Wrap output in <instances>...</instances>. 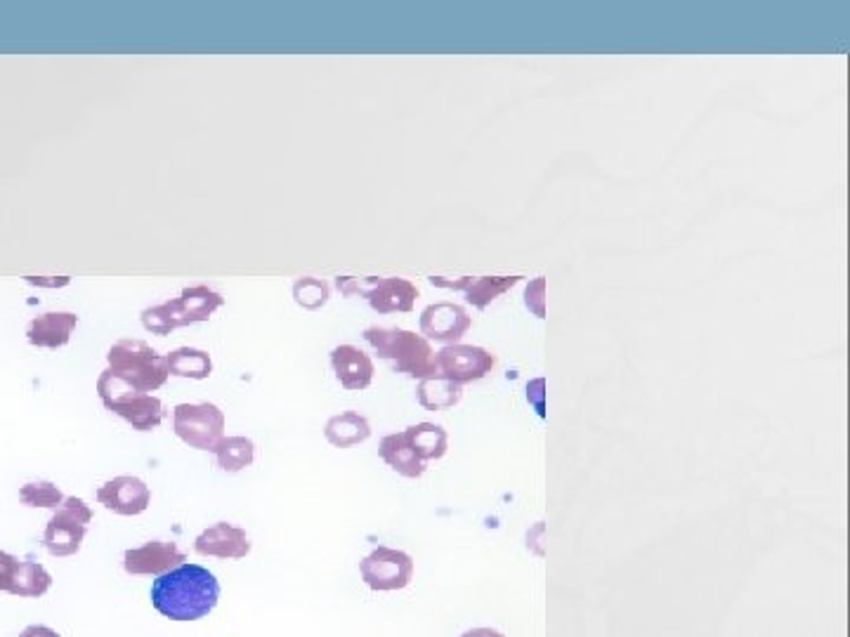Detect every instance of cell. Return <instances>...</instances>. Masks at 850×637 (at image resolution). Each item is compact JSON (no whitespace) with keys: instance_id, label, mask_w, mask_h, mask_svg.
I'll return each mask as SVG.
<instances>
[{"instance_id":"33","label":"cell","mask_w":850,"mask_h":637,"mask_svg":"<svg viewBox=\"0 0 850 637\" xmlns=\"http://www.w3.org/2000/svg\"><path fill=\"white\" fill-rule=\"evenodd\" d=\"M17 637H62L60 633H57L55 628L50 626H43V624H33V626H27L22 633H19Z\"/></svg>"},{"instance_id":"31","label":"cell","mask_w":850,"mask_h":637,"mask_svg":"<svg viewBox=\"0 0 850 637\" xmlns=\"http://www.w3.org/2000/svg\"><path fill=\"white\" fill-rule=\"evenodd\" d=\"M24 281L33 288H65L71 283V277H24Z\"/></svg>"},{"instance_id":"13","label":"cell","mask_w":850,"mask_h":637,"mask_svg":"<svg viewBox=\"0 0 850 637\" xmlns=\"http://www.w3.org/2000/svg\"><path fill=\"white\" fill-rule=\"evenodd\" d=\"M364 298L378 315L412 312L418 298V288L402 277H374V283Z\"/></svg>"},{"instance_id":"24","label":"cell","mask_w":850,"mask_h":637,"mask_svg":"<svg viewBox=\"0 0 850 637\" xmlns=\"http://www.w3.org/2000/svg\"><path fill=\"white\" fill-rule=\"evenodd\" d=\"M212 456H216V462L223 472H241L254 466L256 444L254 439L241 437V435L223 437L218 441V447L212 449Z\"/></svg>"},{"instance_id":"12","label":"cell","mask_w":850,"mask_h":637,"mask_svg":"<svg viewBox=\"0 0 850 637\" xmlns=\"http://www.w3.org/2000/svg\"><path fill=\"white\" fill-rule=\"evenodd\" d=\"M523 279V277H461V279H444V277H428V281L437 288H449V291H461L466 296V302L485 310L498 296Z\"/></svg>"},{"instance_id":"8","label":"cell","mask_w":850,"mask_h":637,"mask_svg":"<svg viewBox=\"0 0 850 637\" xmlns=\"http://www.w3.org/2000/svg\"><path fill=\"white\" fill-rule=\"evenodd\" d=\"M187 563V555L172 540H147L138 548L123 553V569L130 576L159 578Z\"/></svg>"},{"instance_id":"5","label":"cell","mask_w":850,"mask_h":637,"mask_svg":"<svg viewBox=\"0 0 850 637\" xmlns=\"http://www.w3.org/2000/svg\"><path fill=\"white\" fill-rule=\"evenodd\" d=\"M172 430L189 449L212 454L218 441L225 437V414L218 404L210 401L178 404L172 409Z\"/></svg>"},{"instance_id":"14","label":"cell","mask_w":850,"mask_h":637,"mask_svg":"<svg viewBox=\"0 0 850 637\" xmlns=\"http://www.w3.org/2000/svg\"><path fill=\"white\" fill-rule=\"evenodd\" d=\"M79 326V315L76 312H46L38 315L27 326V342L38 350H60V347L69 345L71 334Z\"/></svg>"},{"instance_id":"28","label":"cell","mask_w":850,"mask_h":637,"mask_svg":"<svg viewBox=\"0 0 850 637\" xmlns=\"http://www.w3.org/2000/svg\"><path fill=\"white\" fill-rule=\"evenodd\" d=\"M374 283V277H336V288L345 298H364Z\"/></svg>"},{"instance_id":"17","label":"cell","mask_w":850,"mask_h":637,"mask_svg":"<svg viewBox=\"0 0 850 637\" xmlns=\"http://www.w3.org/2000/svg\"><path fill=\"white\" fill-rule=\"evenodd\" d=\"M119 418H123L132 430L138 432H151L157 430L159 425L166 418V407L164 401L157 395H147V392H135L126 397L123 401L116 404L111 409Z\"/></svg>"},{"instance_id":"6","label":"cell","mask_w":850,"mask_h":637,"mask_svg":"<svg viewBox=\"0 0 850 637\" xmlns=\"http://www.w3.org/2000/svg\"><path fill=\"white\" fill-rule=\"evenodd\" d=\"M364 586L374 593L404 590L414 578V557L404 550L378 546L359 563Z\"/></svg>"},{"instance_id":"9","label":"cell","mask_w":850,"mask_h":637,"mask_svg":"<svg viewBox=\"0 0 850 637\" xmlns=\"http://www.w3.org/2000/svg\"><path fill=\"white\" fill-rule=\"evenodd\" d=\"M95 498H98L102 508H107L113 515L138 517L149 508L151 491L140 477L121 475L105 481V485L95 491Z\"/></svg>"},{"instance_id":"4","label":"cell","mask_w":850,"mask_h":637,"mask_svg":"<svg viewBox=\"0 0 850 637\" xmlns=\"http://www.w3.org/2000/svg\"><path fill=\"white\" fill-rule=\"evenodd\" d=\"M92 508L79 496H67L52 512L43 531V548L50 557H73L83 548Z\"/></svg>"},{"instance_id":"29","label":"cell","mask_w":850,"mask_h":637,"mask_svg":"<svg viewBox=\"0 0 850 637\" xmlns=\"http://www.w3.org/2000/svg\"><path fill=\"white\" fill-rule=\"evenodd\" d=\"M544 288H546V279H544V277H536V279L525 288V305L530 307V310H532L538 319H544V317H546V310H544Z\"/></svg>"},{"instance_id":"7","label":"cell","mask_w":850,"mask_h":637,"mask_svg":"<svg viewBox=\"0 0 850 637\" xmlns=\"http://www.w3.org/2000/svg\"><path fill=\"white\" fill-rule=\"evenodd\" d=\"M435 366L437 376L449 378L456 385L477 382L492 374L496 366V357L485 350V347L475 345H444L439 352H435Z\"/></svg>"},{"instance_id":"22","label":"cell","mask_w":850,"mask_h":637,"mask_svg":"<svg viewBox=\"0 0 850 637\" xmlns=\"http://www.w3.org/2000/svg\"><path fill=\"white\" fill-rule=\"evenodd\" d=\"M416 397H418V404H421L423 409L444 411V409L456 407V404L463 397V390H461V385H456L449 378L431 376V378H425V380H418Z\"/></svg>"},{"instance_id":"2","label":"cell","mask_w":850,"mask_h":637,"mask_svg":"<svg viewBox=\"0 0 850 637\" xmlns=\"http://www.w3.org/2000/svg\"><path fill=\"white\" fill-rule=\"evenodd\" d=\"M364 340L374 347L380 359L393 364L395 374H404L414 380H425L437 376L435 352L431 342L404 328H380L372 326L364 331Z\"/></svg>"},{"instance_id":"20","label":"cell","mask_w":850,"mask_h":637,"mask_svg":"<svg viewBox=\"0 0 850 637\" xmlns=\"http://www.w3.org/2000/svg\"><path fill=\"white\" fill-rule=\"evenodd\" d=\"M52 588V574L33 559H19V567L10 584L8 595L19 597V600H36V597L48 595Z\"/></svg>"},{"instance_id":"21","label":"cell","mask_w":850,"mask_h":637,"mask_svg":"<svg viewBox=\"0 0 850 637\" xmlns=\"http://www.w3.org/2000/svg\"><path fill=\"white\" fill-rule=\"evenodd\" d=\"M404 437H407V441L412 444V449L418 454V458L423 462L439 460L449 449L447 430H444L442 425H435V422L412 425V428L404 430Z\"/></svg>"},{"instance_id":"32","label":"cell","mask_w":850,"mask_h":637,"mask_svg":"<svg viewBox=\"0 0 850 637\" xmlns=\"http://www.w3.org/2000/svg\"><path fill=\"white\" fill-rule=\"evenodd\" d=\"M541 390H544V378H536L534 382L527 385V397L536 404L538 416H544V401H541V397H544V392H541Z\"/></svg>"},{"instance_id":"18","label":"cell","mask_w":850,"mask_h":637,"mask_svg":"<svg viewBox=\"0 0 850 637\" xmlns=\"http://www.w3.org/2000/svg\"><path fill=\"white\" fill-rule=\"evenodd\" d=\"M378 456L388 462V468H393L397 475L407 477V479H418L425 472V466L418 458V454L412 449V444L404 437V432L395 435H385L378 444Z\"/></svg>"},{"instance_id":"19","label":"cell","mask_w":850,"mask_h":637,"mask_svg":"<svg viewBox=\"0 0 850 637\" xmlns=\"http://www.w3.org/2000/svg\"><path fill=\"white\" fill-rule=\"evenodd\" d=\"M324 437L328 439V444H334L336 449H350L372 437V422L357 411H345L326 420Z\"/></svg>"},{"instance_id":"3","label":"cell","mask_w":850,"mask_h":637,"mask_svg":"<svg viewBox=\"0 0 850 637\" xmlns=\"http://www.w3.org/2000/svg\"><path fill=\"white\" fill-rule=\"evenodd\" d=\"M107 369L140 392H157L168 382V364L145 340H116L107 352Z\"/></svg>"},{"instance_id":"27","label":"cell","mask_w":850,"mask_h":637,"mask_svg":"<svg viewBox=\"0 0 850 637\" xmlns=\"http://www.w3.org/2000/svg\"><path fill=\"white\" fill-rule=\"evenodd\" d=\"M140 319H142V326L154 336H170L172 331H176V328H180L176 312H172L170 300L147 307V310H142Z\"/></svg>"},{"instance_id":"11","label":"cell","mask_w":850,"mask_h":637,"mask_svg":"<svg viewBox=\"0 0 850 637\" xmlns=\"http://www.w3.org/2000/svg\"><path fill=\"white\" fill-rule=\"evenodd\" d=\"M250 536L231 522H216L195 538V553L212 559H244L250 553Z\"/></svg>"},{"instance_id":"34","label":"cell","mask_w":850,"mask_h":637,"mask_svg":"<svg viewBox=\"0 0 850 637\" xmlns=\"http://www.w3.org/2000/svg\"><path fill=\"white\" fill-rule=\"evenodd\" d=\"M458 637H506V635L494 628H471L466 633H461Z\"/></svg>"},{"instance_id":"15","label":"cell","mask_w":850,"mask_h":637,"mask_svg":"<svg viewBox=\"0 0 850 637\" xmlns=\"http://www.w3.org/2000/svg\"><path fill=\"white\" fill-rule=\"evenodd\" d=\"M332 369L345 390L359 392L374 382V361L355 345H338L332 350Z\"/></svg>"},{"instance_id":"26","label":"cell","mask_w":850,"mask_h":637,"mask_svg":"<svg viewBox=\"0 0 850 637\" xmlns=\"http://www.w3.org/2000/svg\"><path fill=\"white\" fill-rule=\"evenodd\" d=\"M328 296H332V288H328L324 279L300 277L294 283V300L296 305L303 307V310H310V312L319 310V307L328 302Z\"/></svg>"},{"instance_id":"23","label":"cell","mask_w":850,"mask_h":637,"mask_svg":"<svg viewBox=\"0 0 850 637\" xmlns=\"http://www.w3.org/2000/svg\"><path fill=\"white\" fill-rule=\"evenodd\" d=\"M168 374L176 378H189V380H206L212 374V359L206 350L199 347H178L170 355H166Z\"/></svg>"},{"instance_id":"1","label":"cell","mask_w":850,"mask_h":637,"mask_svg":"<svg viewBox=\"0 0 850 637\" xmlns=\"http://www.w3.org/2000/svg\"><path fill=\"white\" fill-rule=\"evenodd\" d=\"M151 607L164 619L191 624L201 621L218 607L220 584L212 571L201 565L185 563L172 571L159 576L149 590Z\"/></svg>"},{"instance_id":"10","label":"cell","mask_w":850,"mask_h":637,"mask_svg":"<svg viewBox=\"0 0 850 637\" xmlns=\"http://www.w3.org/2000/svg\"><path fill=\"white\" fill-rule=\"evenodd\" d=\"M473 319L456 302H435L428 305L421 315V334L425 340H435L442 345H456L471 328Z\"/></svg>"},{"instance_id":"25","label":"cell","mask_w":850,"mask_h":637,"mask_svg":"<svg viewBox=\"0 0 850 637\" xmlns=\"http://www.w3.org/2000/svg\"><path fill=\"white\" fill-rule=\"evenodd\" d=\"M19 504L24 508H43V510H57L67 498L62 489L50 479H31L19 487Z\"/></svg>"},{"instance_id":"16","label":"cell","mask_w":850,"mask_h":637,"mask_svg":"<svg viewBox=\"0 0 850 637\" xmlns=\"http://www.w3.org/2000/svg\"><path fill=\"white\" fill-rule=\"evenodd\" d=\"M170 305L172 312H176L178 326L182 328L208 321L225 305V298L208 286H189L180 293V298L170 300Z\"/></svg>"},{"instance_id":"30","label":"cell","mask_w":850,"mask_h":637,"mask_svg":"<svg viewBox=\"0 0 850 637\" xmlns=\"http://www.w3.org/2000/svg\"><path fill=\"white\" fill-rule=\"evenodd\" d=\"M17 567H19V557H14L8 550H0V593L10 590Z\"/></svg>"}]
</instances>
